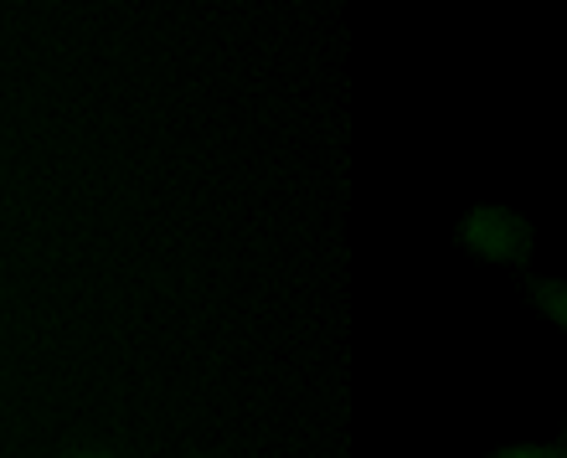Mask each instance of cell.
<instances>
[{"mask_svg":"<svg viewBox=\"0 0 567 458\" xmlns=\"http://www.w3.org/2000/svg\"><path fill=\"white\" fill-rule=\"evenodd\" d=\"M460 242L470 252H480V258H491V263H526L537 232H532L526 217H516L506 207H475L460 222Z\"/></svg>","mask_w":567,"mask_h":458,"instance_id":"cell-1","label":"cell"},{"mask_svg":"<svg viewBox=\"0 0 567 458\" xmlns=\"http://www.w3.org/2000/svg\"><path fill=\"white\" fill-rule=\"evenodd\" d=\"M526 294L547 310V320H557L567 330V283L563 279H526Z\"/></svg>","mask_w":567,"mask_h":458,"instance_id":"cell-2","label":"cell"},{"mask_svg":"<svg viewBox=\"0 0 567 458\" xmlns=\"http://www.w3.org/2000/svg\"><path fill=\"white\" fill-rule=\"evenodd\" d=\"M491 458H567V448H547V444H522V448H501V454H491Z\"/></svg>","mask_w":567,"mask_h":458,"instance_id":"cell-3","label":"cell"},{"mask_svg":"<svg viewBox=\"0 0 567 458\" xmlns=\"http://www.w3.org/2000/svg\"><path fill=\"white\" fill-rule=\"evenodd\" d=\"M83 458H93V454H83Z\"/></svg>","mask_w":567,"mask_h":458,"instance_id":"cell-4","label":"cell"}]
</instances>
